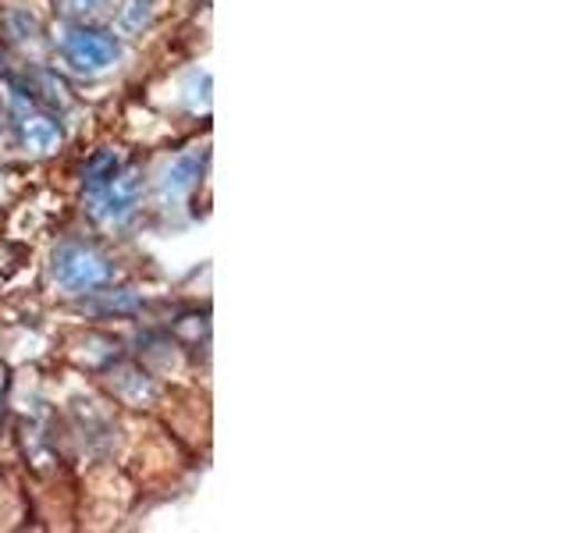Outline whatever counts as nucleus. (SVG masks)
Masks as SVG:
<instances>
[{
  "mask_svg": "<svg viewBox=\"0 0 569 533\" xmlns=\"http://www.w3.org/2000/svg\"><path fill=\"white\" fill-rule=\"evenodd\" d=\"M50 271H53V281H58V289L71 295H86V292L103 289V284L114 278V263L107 260L100 249L86 242H61L53 249Z\"/></svg>",
  "mask_w": 569,
  "mask_h": 533,
  "instance_id": "f257e3e1",
  "label": "nucleus"
},
{
  "mask_svg": "<svg viewBox=\"0 0 569 533\" xmlns=\"http://www.w3.org/2000/svg\"><path fill=\"white\" fill-rule=\"evenodd\" d=\"M61 58L76 71H82V76H100V71L118 64L121 43H118V36H111L107 29L71 26L61 36Z\"/></svg>",
  "mask_w": 569,
  "mask_h": 533,
  "instance_id": "f03ea898",
  "label": "nucleus"
},
{
  "mask_svg": "<svg viewBox=\"0 0 569 533\" xmlns=\"http://www.w3.org/2000/svg\"><path fill=\"white\" fill-rule=\"evenodd\" d=\"M89 200H93V213L107 224H121L129 221L139 200H142V168L139 164H121L111 182L100 185L97 192H89Z\"/></svg>",
  "mask_w": 569,
  "mask_h": 533,
  "instance_id": "7ed1b4c3",
  "label": "nucleus"
},
{
  "mask_svg": "<svg viewBox=\"0 0 569 533\" xmlns=\"http://www.w3.org/2000/svg\"><path fill=\"white\" fill-rule=\"evenodd\" d=\"M14 124H18V139H22V147L36 157H47L61 147V129L58 121H53L47 111H40L36 103L22 107V111H14Z\"/></svg>",
  "mask_w": 569,
  "mask_h": 533,
  "instance_id": "20e7f679",
  "label": "nucleus"
},
{
  "mask_svg": "<svg viewBox=\"0 0 569 533\" xmlns=\"http://www.w3.org/2000/svg\"><path fill=\"white\" fill-rule=\"evenodd\" d=\"M111 388H114V395L124 402V405H153L157 395H160V388L153 384V378L147 370H139V366H118L111 370Z\"/></svg>",
  "mask_w": 569,
  "mask_h": 533,
  "instance_id": "39448f33",
  "label": "nucleus"
},
{
  "mask_svg": "<svg viewBox=\"0 0 569 533\" xmlns=\"http://www.w3.org/2000/svg\"><path fill=\"white\" fill-rule=\"evenodd\" d=\"M200 168H203V157H200V153L178 157L174 164L164 171V178H160V195H164V200H182V195H189V192L196 189V178H200Z\"/></svg>",
  "mask_w": 569,
  "mask_h": 533,
  "instance_id": "423d86ee",
  "label": "nucleus"
},
{
  "mask_svg": "<svg viewBox=\"0 0 569 533\" xmlns=\"http://www.w3.org/2000/svg\"><path fill=\"white\" fill-rule=\"evenodd\" d=\"M121 168V157L114 150H100L93 160L86 164V192H97L100 185L111 182V174Z\"/></svg>",
  "mask_w": 569,
  "mask_h": 533,
  "instance_id": "0eeeda50",
  "label": "nucleus"
},
{
  "mask_svg": "<svg viewBox=\"0 0 569 533\" xmlns=\"http://www.w3.org/2000/svg\"><path fill=\"white\" fill-rule=\"evenodd\" d=\"M8 29H11L14 40H32V36L40 32V22H36L29 11H11L8 14Z\"/></svg>",
  "mask_w": 569,
  "mask_h": 533,
  "instance_id": "6e6552de",
  "label": "nucleus"
},
{
  "mask_svg": "<svg viewBox=\"0 0 569 533\" xmlns=\"http://www.w3.org/2000/svg\"><path fill=\"white\" fill-rule=\"evenodd\" d=\"M61 8L76 18H93V14L111 8V0H61Z\"/></svg>",
  "mask_w": 569,
  "mask_h": 533,
  "instance_id": "1a4fd4ad",
  "label": "nucleus"
},
{
  "mask_svg": "<svg viewBox=\"0 0 569 533\" xmlns=\"http://www.w3.org/2000/svg\"><path fill=\"white\" fill-rule=\"evenodd\" d=\"M4 409H8V370L0 366V423H4Z\"/></svg>",
  "mask_w": 569,
  "mask_h": 533,
  "instance_id": "9d476101",
  "label": "nucleus"
},
{
  "mask_svg": "<svg viewBox=\"0 0 569 533\" xmlns=\"http://www.w3.org/2000/svg\"><path fill=\"white\" fill-rule=\"evenodd\" d=\"M0 71H4V47H0Z\"/></svg>",
  "mask_w": 569,
  "mask_h": 533,
  "instance_id": "9b49d317",
  "label": "nucleus"
},
{
  "mask_svg": "<svg viewBox=\"0 0 569 533\" xmlns=\"http://www.w3.org/2000/svg\"><path fill=\"white\" fill-rule=\"evenodd\" d=\"M0 142H4V121H0Z\"/></svg>",
  "mask_w": 569,
  "mask_h": 533,
  "instance_id": "f8f14e48",
  "label": "nucleus"
}]
</instances>
